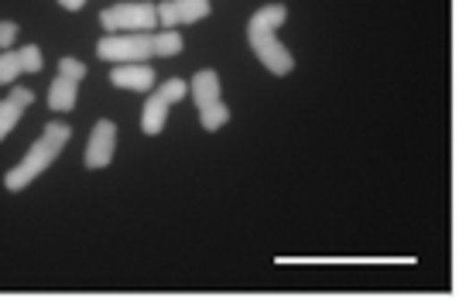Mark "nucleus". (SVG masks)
<instances>
[{
	"label": "nucleus",
	"instance_id": "6e6552de",
	"mask_svg": "<svg viewBox=\"0 0 459 301\" xmlns=\"http://www.w3.org/2000/svg\"><path fill=\"white\" fill-rule=\"evenodd\" d=\"M41 69V48L39 45H24L18 52H11V48H4L0 52V86H7V82H18L24 73H39Z\"/></svg>",
	"mask_w": 459,
	"mask_h": 301
},
{
	"label": "nucleus",
	"instance_id": "4468645a",
	"mask_svg": "<svg viewBox=\"0 0 459 301\" xmlns=\"http://www.w3.org/2000/svg\"><path fill=\"white\" fill-rule=\"evenodd\" d=\"M58 73H69L76 79H86V65L79 58H58Z\"/></svg>",
	"mask_w": 459,
	"mask_h": 301
},
{
	"label": "nucleus",
	"instance_id": "7ed1b4c3",
	"mask_svg": "<svg viewBox=\"0 0 459 301\" xmlns=\"http://www.w3.org/2000/svg\"><path fill=\"white\" fill-rule=\"evenodd\" d=\"M96 56L107 62H144L158 56V31H124L96 41Z\"/></svg>",
	"mask_w": 459,
	"mask_h": 301
},
{
	"label": "nucleus",
	"instance_id": "f257e3e1",
	"mask_svg": "<svg viewBox=\"0 0 459 301\" xmlns=\"http://www.w3.org/2000/svg\"><path fill=\"white\" fill-rule=\"evenodd\" d=\"M69 137H73V127H69V124H48V127L41 131L39 141L31 144V150L21 158V165H14V168L4 175L7 192L28 188L48 165H56V158L62 154V148L69 144Z\"/></svg>",
	"mask_w": 459,
	"mask_h": 301
},
{
	"label": "nucleus",
	"instance_id": "20e7f679",
	"mask_svg": "<svg viewBox=\"0 0 459 301\" xmlns=\"http://www.w3.org/2000/svg\"><path fill=\"white\" fill-rule=\"evenodd\" d=\"M100 24L117 35V31H152L158 28V11H154V4H141V0H127V4H114V7H107L103 14H100Z\"/></svg>",
	"mask_w": 459,
	"mask_h": 301
},
{
	"label": "nucleus",
	"instance_id": "dca6fc26",
	"mask_svg": "<svg viewBox=\"0 0 459 301\" xmlns=\"http://www.w3.org/2000/svg\"><path fill=\"white\" fill-rule=\"evenodd\" d=\"M58 4H62V7H65V11H79V7H82V4H86V0H58Z\"/></svg>",
	"mask_w": 459,
	"mask_h": 301
},
{
	"label": "nucleus",
	"instance_id": "ddd939ff",
	"mask_svg": "<svg viewBox=\"0 0 459 301\" xmlns=\"http://www.w3.org/2000/svg\"><path fill=\"white\" fill-rule=\"evenodd\" d=\"M288 21V7L285 4H264L261 11H254L247 28H261V31H278Z\"/></svg>",
	"mask_w": 459,
	"mask_h": 301
},
{
	"label": "nucleus",
	"instance_id": "0eeeda50",
	"mask_svg": "<svg viewBox=\"0 0 459 301\" xmlns=\"http://www.w3.org/2000/svg\"><path fill=\"white\" fill-rule=\"evenodd\" d=\"M158 28H178V24H195L210 18V0H161L158 7Z\"/></svg>",
	"mask_w": 459,
	"mask_h": 301
},
{
	"label": "nucleus",
	"instance_id": "2eb2a0df",
	"mask_svg": "<svg viewBox=\"0 0 459 301\" xmlns=\"http://www.w3.org/2000/svg\"><path fill=\"white\" fill-rule=\"evenodd\" d=\"M14 38H18V24H14V21H4V24H0V48H11Z\"/></svg>",
	"mask_w": 459,
	"mask_h": 301
},
{
	"label": "nucleus",
	"instance_id": "f03ea898",
	"mask_svg": "<svg viewBox=\"0 0 459 301\" xmlns=\"http://www.w3.org/2000/svg\"><path fill=\"white\" fill-rule=\"evenodd\" d=\"M192 99H195V110H199V120L206 131H220L230 120V110L223 103V93H220V75L216 69H199L192 75Z\"/></svg>",
	"mask_w": 459,
	"mask_h": 301
},
{
	"label": "nucleus",
	"instance_id": "9d476101",
	"mask_svg": "<svg viewBox=\"0 0 459 301\" xmlns=\"http://www.w3.org/2000/svg\"><path fill=\"white\" fill-rule=\"evenodd\" d=\"M35 103V93L28 86H11L7 99H0V141L18 127V120L24 116V110Z\"/></svg>",
	"mask_w": 459,
	"mask_h": 301
},
{
	"label": "nucleus",
	"instance_id": "1a4fd4ad",
	"mask_svg": "<svg viewBox=\"0 0 459 301\" xmlns=\"http://www.w3.org/2000/svg\"><path fill=\"white\" fill-rule=\"evenodd\" d=\"M117 150V124L114 120H96L90 144H86V168H107Z\"/></svg>",
	"mask_w": 459,
	"mask_h": 301
},
{
	"label": "nucleus",
	"instance_id": "39448f33",
	"mask_svg": "<svg viewBox=\"0 0 459 301\" xmlns=\"http://www.w3.org/2000/svg\"><path fill=\"white\" fill-rule=\"evenodd\" d=\"M186 93H189V82H182V79H169V82H161V86L148 96V103H144V113H141V131L144 133L165 131L169 110H172L178 99H186Z\"/></svg>",
	"mask_w": 459,
	"mask_h": 301
},
{
	"label": "nucleus",
	"instance_id": "423d86ee",
	"mask_svg": "<svg viewBox=\"0 0 459 301\" xmlns=\"http://www.w3.org/2000/svg\"><path fill=\"white\" fill-rule=\"evenodd\" d=\"M247 41L254 56L264 62V69L274 75H288L295 69V56L278 41V31H261V28H247Z\"/></svg>",
	"mask_w": 459,
	"mask_h": 301
},
{
	"label": "nucleus",
	"instance_id": "f8f14e48",
	"mask_svg": "<svg viewBox=\"0 0 459 301\" xmlns=\"http://www.w3.org/2000/svg\"><path fill=\"white\" fill-rule=\"evenodd\" d=\"M79 82H82V79H76V75L58 73L56 82H52V90H48V110H56V113L73 110L79 96Z\"/></svg>",
	"mask_w": 459,
	"mask_h": 301
},
{
	"label": "nucleus",
	"instance_id": "9b49d317",
	"mask_svg": "<svg viewBox=\"0 0 459 301\" xmlns=\"http://www.w3.org/2000/svg\"><path fill=\"white\" fill-rule=\"evenodd\" d=\"M110 82L124 86V90H134V93H148L154 86V69L144 62H120L110 73Z\"/></svg>",
	"mask_w": 459,
	"mask_h": 301
}]
</instances>
